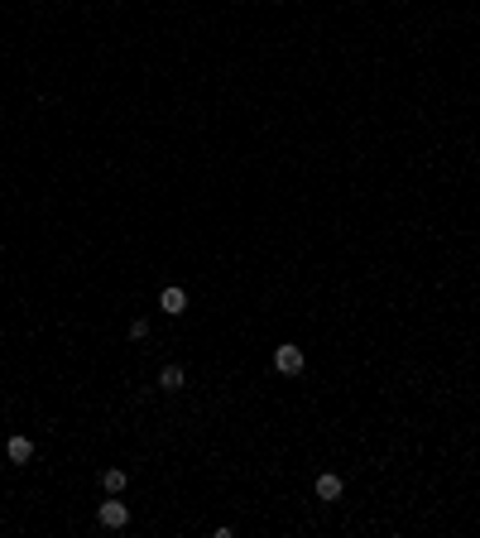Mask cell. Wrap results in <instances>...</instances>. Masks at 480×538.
Listing matches in <instances>:
<instances>
[{
	"label": "cell",
	"instance_id": "6da1fadb",
	"mask_svg": "<svg viewBox=\"0 0 480 538\" xmlns=\"http://www.w3.org/2000/svg\"><path fill=\"white\" fill-rule=\"evenodd\" d=\"M303 365H308V361H303V346H279L274 351V370H279V375H303Z\"/></svg>",
	"mask_w": 480,
	"mask_h": 538
},
{
	"label": "cell",
	"instance_id": "8992f818",
	"mask_svg": "<svg viewBox=\"0 0 480 538\" xmlns=\"http://www.w3.org/2000/svg\"><path fill=\"white\" fill-rule=\"evenodd\" d=\"M159 384H163V389H168V394H173V389H183V384H187L183 365H163V370H159Z\"/></svg>",
	"mask_w": 480,
	"mask_h": 538
},
{
	"label": "cell",
	"instance_id": "277c9868",
	"mask_svg": "<svg viewBox=\"0 0 480 538\" xmlns=\"http://www.w3.org/2000/svg\"><path fill=\"white\" fill-rule=\"evenodd\" d=\"M341 490H346V481L336 471H322L317 476V500H341Z\"/></svg>",
	"mask_w": 480,
	"mask_h": 538
},
{
	"label": "cell",
	"instance_id": "7a4b0ae2",
	"mask_svg": "<svg viewBox=\"0 0 480 538\" xmlns=\"http://www.w3.org/2000/svg\"><path fill=\"white\" fill-rule=\"evenodd\" d=\"M96 519H101L106 529H125V524H130V505H125V500H106V505L96 510Z\"/></svg>",
	"mask_w": 480,
	"mask_h": 538
},
{
	"label": "cell",
	"instance_id": "3957f363",
	"mask_svg": "<svg viewBox=\"0 0 480 538\" xmlns=\"http://www.w3.org/2000/svg\"><path fill=\"white\" fill-rule=\"evenodd\" d=\"M5 457L15 461V466H25V461H34V442H29L25 432H15V437L5 442Z\"/></svg>",
	"mask_w": 480,
	"mask_h": 538
},
{
	"label": "cell",
	"instance_id": "52a82bcc",
	"mask_svg": "<svg viewBox=\"0 0 480 538\" xmlns=\"http://www.w3.org/2000/svg\"><path fill=\"white\" fill-rule=\"evenodd\" d=\"M125 481H130V476H125L120 466H110L106 476H101V485H106V495H120V490H125Z\"/></svg>",
	"mask_w": 480,
	"mask_h": 538
},
{
	"label": "cell",
	"instance_id": "ba28073f",
	"mask_svg": "<svg viewBox=\"0 0 480 538\" xmlns=\"http://www.w3.org/2000/svg\"><path fill=\"white\" fill-rule=\"evenodd\" d=\"M130 337H134V342H144V337H149V323H144V318H134V323H130Z\"/></svg>",
	"mask_w": 480,
	"mask_h": 538
},
{
	"label": "cell",
	"instance_id": "5b68a950",
	"mask_svg": "<svg viewBox=\"0 0 480 538\" xmlns=\"http://www.w3.org/2000/svg\"><path fill=\"white\" fill-rule=\"evenodd\" d=\"M159 308H163V313H168V318H178V313H183V308H187V294H183V289H178V284H168V289H163V294H159Z\"/></svg>",
	"mask_w": 480,
	"mask_h": 538
}]
</instances>
